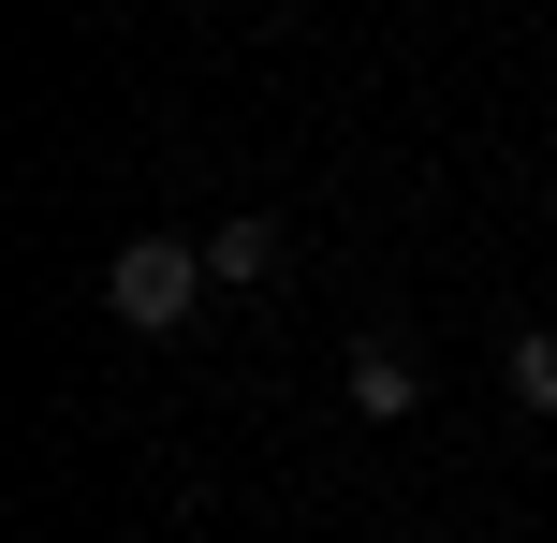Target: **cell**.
Here are the masks:
<instances>
[{
  "mask_svg": "<svg viewBox=\"0 0 557 543\" xmlns=\"http://www.w3.org/2000/svg\"><path fill=\"white\" fill-rule=\"evenodd\" d=\"M337 382H352L367 427H411V411H425V353H411V338H352V368H337Z\"/></svg>",
  "mask_w": 557,
  "mask_h": 543,
  "instance_id": "cell-2",
  "label": "cell"
},
{
  "mask_svg": "<svg viewBox=\"0 0 557 543\" xmlns=\"http://www.w3.org/2000/svg\"><path fill=\"white\" fill-rule=\"evenodd\" d=\"M206 280H221V294H264L278 280V221H206Z\"/></svg>",
  "mask_w": 557,
  "mask_h": 543,
  "instance_id": "cell-3",
  "label": "cell"
},
{
  "mask_svg": "<svg viewBox=\"0 0 557 543\" xmlns=\"http://www.w3.org/2000/svg\"><path fill=\"white\" fill-rule=\"evenodd\" d=\"M499 382H513V411H557V323H513V338H499Z\"/></svg>",
  "mask_w": 557,
  "mask_h": 543,
  "instance_id": "cell-4",
  "label": "cell"
},
{
  "mask_svg": "<svg viewBox=\"0 0 557 543\" xmlns=\"http://www.w3.org/2000/svg\"><path fill=\"white\" fill-rule=\"evenodd\" d=\"M206 294H221L206 280V235H117L103 250V309L133 323V338H191Z\"/></svg>",
  "mask_w": 557,
  "mask_h": 543,
  "instance_id": "cell-1",
  "label": "cell"
}]
</instances>
